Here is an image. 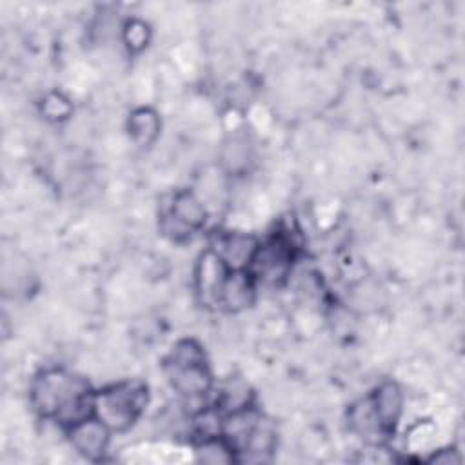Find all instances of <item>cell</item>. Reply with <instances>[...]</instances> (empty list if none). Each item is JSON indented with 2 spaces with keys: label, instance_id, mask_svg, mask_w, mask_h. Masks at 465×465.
I'll return each instance as SVG.
<instances>
[{
  "label": "cell",
  "instance_id": "8992f818",
  "mask_svg": "<svg viewBox=\"0 0 465 465\" xmlns=\"http://www.w3.org/2000/svg\"><path fill=\"white\" fill-rule=\"evenodd\" d=\"M231 269L213 249H207L196 265V291L205 305L218 303L222 287Z\"/></svg>",
  "mask_w": 465,
  "mask_h": 465
},
{
  "label": "cell",
  "instance_id": "7a4b0ae2",
  "mask_svg": "<svg viewBox=\"0 0 465 465\" xmlns=\"http://www.w3.org/2000/svg\"><path fill=\"white\" fill-rule=\"evenodd\" d=\"M147 403V389L138 381H127L94 394L93 414L111 432L127 430Z\"/></svg>",
  "mask_w": 465,
  "mask_h": 465
},
{
  "label": "cell",
  "instance_id": "9c48e42d",
  "mask_svg": "<svg viewBox=\"0 0 465 465\" xmlns=\"http://www.w3.org/2000/svg\"><path fill=\"white\" fill-rule=\"evenodd\" d=\"M258 247V242L245 234H223L211 247L222 260L229 265L231 271H243L249 267L251 258Z\"/></svg>",
  "mask_w": 465,
  "mask_h": 465
},
{
  "label": "cell",
  "instance_id": "277c9868",
  "mask_svg": "<svg viewBox=\"0 0 465 465\" xmlns=\"http://www.w3.org/2000/svg\"><path fill=\"white\" fill-rule=\"evenodd\" d=\"M292 256V243L283 234L272 236L265 243H258L247 267L249 274L265 283H280L291 271Z\"/></svg>",
  "mask_w": 465,
  "mask_h": 465
},
{
  "label": "cell",
  "instance_id": "6da1fadb",
  "mask_svg": "<svg viewBox=\"0 0 465 465\" xmlns=\"http://www.w3.org/2000/svg\"><path fill=\"white\" fill-rule=\"evenodd\" d=\"M31 403L40 416L54 418L71 427L93 416L94 394L85 380L60 369H51L35 378Z\"/></svg>",
  "mask_w": 465,
  "mask_h": 465
},
{
  "label": "cell",
  "instance_id": "ba28073f",
  "mask_svg": "<svg viewBox=\"0 0 465 465\" xmlns=\"http://www.w3.org/2000/svg\"><path fill=\"white\" fill-rule=\"evenodd\" d=\"M371 401L383 434L389 436L396 429L403 409V396L400 387L394 381H385L371 396Z\"/></svg>",
  "mask_w": 465,
  "mask_h": 465
},
{
  "label": "cell",
  "instance_id": "52a82bcc",
  "mask_svg": "<svg viewBox=\"0 0 465 465\" xmlns=\"http://www.w3.org/2000/svg\"><path fill=\"white\" fill-rule=\"evenodd\" d=\"M111 430L94 414L69 427L71 445L87 460H100L109 445Z\"/></svg>",
  "mask_w": 465,
  "mask_h": 465
},
{
  "label": "cell",
  "instance_id": "7c38bea8",
  "mask_svg": "<svg viewBox=\"0 0 465 465\" xmlns=\"http://www.w3.org/2000/svg\"><path fill=\"white\" fill-rule=\"evenodd\" d=\"M129 129H131V134L136 142L140 143H149L154 136H156V131H158V118L153 111H147V109H140L136 111L131 120H129Z\"/></svg>",
  "mask_w": 465,
  "mask_h": 465
},
{
  "label": "cell",
  "instance_id": "8fae6325",
  "mask_svg": "<svg viewBox=\"0 0 465 465\" xmlns=\"http://www.w3.org/2000/svg\"><path fill=\"white\" fill-rule=\"evenodd\" d=\"M349 421H351V427L358 434H361L365 438H369V436H385L381 427H380V421L376 418V412H374L371 398L360 401L358 405H354L351 409Z\"/></svg>",
  "mask_w": 465,
  "mask_h": 465
},
{
  "label": "cell",
  "instance_id": "5b68a950",
  "mask_svg": "<svg viewBox=\"0 0 465 465\" xmlns=\"http://www.w3.org/2000/svg\"><path fill=\"white\" fill-rule=\"evenodd\" d=\"M205 222L203 203L189 191L178 193L171 207L162 214V231L173 240H182Z\"/></svg>",
  "mask_w": 465,
  "mask_h": 465
},
{
  "label": "cell",
  "instance_id": "4fadbf2b",
  "mask_svg": "<svg viewBox=\"0 0 465 465\" xmlns=\"http://www.w3.org/2000/svg\"><path fill=\"white\" fill-rule=\"evenodd\" d=\"M142 44H145V29H143V25H140L138 29L133 27L131 29V36H129V45H142Z\"/></svg>",
  "mask_w": 465,
  "mask_h": 465
},
{
  "label": "cell",
  "instance_id": "3957f363",
  "mask_svg": "<svg viewBox=\"0 0 465 465\" xmlns=\"http://www.w3.org/2000/svg\"><path fill=\"white\" fill-rule=\"evenodd\" d=\"M167 376L173 387L189 398L205 394L213 385V376L205 363V354L202 347L193 340L176 343L167 360Z\"/></svg>",
  "mask_w": 465,
  "mask_h": 465
},
{
  "label": "cell",
  "instance_id": "30bf717a",
  "mask_svg": "<svg viewBox=\"0 0 465 465\" xmlns=\"http://www.w3.org/2000/svg\"><path fill=\"white\" fill-rule=\"evenodd\" d=\"M252 276L249 274V271H231L220 298H218V305H222L223 309L231 311V312H238L245 307H249L252 303L254 298V283H252Z\"/></svg>",
  "mask_w": 465,
  "mask_h": 465
}]
</instances>
